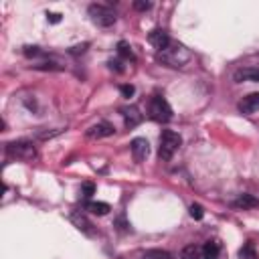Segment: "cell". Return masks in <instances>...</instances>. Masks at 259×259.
I'll list each match as a JSON object with an SVG mask.
<instances>
[{"label": "cell", "instance_id": "3957f363", "mask_svg": "<svg viewBox=\"0 0 259 259\" xmlns=\"http://www.w3.org/2000/svg\"><path fill=\"white\" fill-rule=\"evenodd\" d=\"M6 152H8L10 158H18V160H24V162H30V160L36 158V148L28 140H18V142L6 144Z\"/></svg>", "mask_w": 259, "mask_h": 259}, {"label": "cell", "instance_id": "d4e9b609", "mask_svg": "<svg viewBox=\"0 0 259 259\" xmlns=\"http://www.w3.org/2000/svg\"><path fill=\"white\" fill-rule=\"evenodd\" d=\"M47 18H49V22H59V20H61V14L51 12V14H47Z\"/></svg>", "mask_w": 259, "mask_h": 259}, {"label": "cell", "instance_id": "52a82bcc", "mask_svg": "<svg viewBox=\"0 0 259 259\" xmlns=\"http://www.w3.org/2000/svg\"><path fill=\"white\" fill-rule=\"evenodd\" d=\"M148 40H150V45L160 53V51H164L172 40H170V36H168V32L164 30V28H154L150 34H148Z\"/></svg>", "mask_w": 259, "mask_h": 259}, {"label": "cell", "instance_id": "e0dca14e", "mask_svg": "<svg viewBox=\"0 0 259 259\" xmlns=\"http://www.w3.org/2000/svg\"><path fill=\"white\" fill-rule=\"evenodd\" d=\"M142 259H172V255L168 251H164V249H148L142 255Z\"/></svg>", "mask_w": 259, "mask_h": 259}, {"label": "cell", "instance_id": "484cf974", "mask_svg": "<svg viewBox=\"0 0 259 259\" xmlns=\"http://www.w3.org/2000/svg\"><path fill=\"white\" fill-rule=\"evenodd\" d=\"M109 67H111V69H115V71H123V67H121V63H119V61H109Z\"/></svg>", "mask_w": 259, "mask_h": 259}, {"label": "cell", "instance_id": "30bf717a", "mask_svg": "<svg viewBox=\"0 0 259 259\" xmlns=\"http://www.w3.org/2000/svg\"><path fill=\"white\" fill-rule=\"evenodd\" d=\"M259 109V93H249L239 101V111L241 113H255Z\"/></svg>", "mask_w": 259, "mask_h": 259}, {"label": "cell", "instance_id": "44dd1931", "mask_svg": "<svg viewBox=\"0 0 259 259\" xmlns=\"http://www.w3.org/2000/svg\"><path fill=\"white\" fill-rule=\"evenodd\" d=\"M24 55L26 57H38V55H42V51L38 47H24Z\"/></svg>", "mask_w": 259, "mask_h": 259}, {"label": "cell", "instance_id": "9c48e42d", "mask_svg": "<svg viewBox=\"0 0 259 259\" xmlns=\"http://www.w3.org/2000/svg\"><path fill=\"white\" fill-rule=\"evenodd\" d=\"M121 111V117H123V123H125V127H136L142 119H144V115L140 113V109L138 107H134V105H130V107H121L119 109Z\"/></svg>", "mask_w": 259, "mask_h": 259}, {"label": "cell", "instance_id": "7402d4cb", "mask_svg": "<svg viewBox=\"0 0 259 259\" xmlns=\"http://www.w3.org/2000/svg\"><path fill=\"white\" fill-rule=\"evenodd\" d=\"M119 89H121L123 97H132V95H134V91H136V89H134V85H121Z\"/></svg>", "mask_w": 259, "mask_h": 259}, {"label": "cell", "instance_id": "8fae6325", "mask_svg": "<svg viewBox=\"0 0 259 259\" xmlns=\"http://www.w3.org/2000/svg\"><path fill=\"white\" fill-rule=\"evenodd\" d=\"M71 221H73V223H75V227H77L79 231H83L85 235H89V237H93V235H95L93 225L87 221V217H85L83 212H79V210H77V212H73V214H71Z\"/></svg>", "mask_w": 259, "mask_h": 259}, {"label": "cell", "instance_id": "6da1fadb", "mask_svg": "<svg viewBox=\"0 0 259 259\" xmlns=\"http://www.w3.org/2000/svg\"><path fill=\"white\" fill-rule=\"evenodd\" d=\"M158 61L168 65V67H184L188 61H190V51L184 47V45H178V42H170L164 51L158 53Z\"/></svg>", "mask_w": 259, "mask_h": 259}, {"label": "cell", "instance_id": "cb8c5ba5", "mask_svg": "<svg viewBox=\"0 0 259 259\" xmlns=\"http://www.w3.org/2000/svg\"><path fill=\"white\" fill-rule=\"evenodd\" d=\"M134 8H136V10H150L152 4H150V2H134Z\"/></svg>", "mask_w": 259, "mask_h": 259}, {"label": "cell", "instance_id": "4fadbf2b", "mask_svg": "<svg viewBox=\"0 0 259 259\" xmlns=\"http://www.w3.org/2000/svg\"><path fill=\"white\" fill-rule=\"evenodd\" d=\"M235 81H237V83H243V81L259 83V69H257V67H245V69H239V71L235 73Z\"/></svg>", "mask_w": 259, "mask_h": 259}, {"label": "cell", "instance_id": "5b68a950", "mask_svg": "<svg viewBox=\"0 0 259 259\" xmlns=\"http://www.w3.org/2000/svg\"><path fill=\"white\" fill-rule=\"evenodd\" d=\"M87 12H89V16H91V20H93V24H97V26H103V28H107V26H111L113 22H115V12L109 8V6H105V4H91L89 8H87Z\"/></svg>", "mask_w": 259, "mask_h": 259}, {"label": "cell", "instance_id": "7c38bea8", "mask_svg": "<svg viewBox=\"0 0 259 259\" xmlns=\"http://www.w3.org/2000/svg\"><path fill=\"white\" fill-rule=\"evenodd\" d=\"M233 206H235V208H243V210L257 208V206H259V198H255L253 194H239V196L233 200Z\"/></svg>", "mask_w": 259, "mask_h": 259}, {"label": "cell", "instance_id": "7a4b0ae2", "mask_svg": "<svg viewBox=\"0 0 259 259\" xmlns=\"http://www.w3.org/2000/svg\"><path fill=\"white\" fill-rule=\"evenodd\" d=\"M148 115L158 123H166L172 119V107L162 95H154L148 103Z\"/></svg>", "mask_w": 259, "mask_h": 259}, {"label": "cell", "instance_id": "d6986e66", "mask_svg": "<svg viewBox=\"0 0 259 259\" xmlns=\"http://www.w3.org/2000/svg\"><path fill=\"white\" fill-rule=\"evenodd\" d=\"M190 217L196 219V221H200L204 217V208L200 204H190Z\"/></svg>", "mask_w": 259, "mask_h": 259}, {"label": "cell", "instance_id": "5bb4252c", "mask_svg": "<svg viewBox=\"0 0 259 259\" xmlns=\"http://www.w3.org/2000/svg\"><path fill=\"white\" fill-rule=\"evenodd\" d=\"M180 259H206L202 245H186L180 253Z\"/></svg>", "mask_w": 259, "mask_h": 259}, {"label": "cell", "instance_id": "ac0fdd59", "mask_svg": "<svg viewBox=\"0 0 259 259\" xmlns=\"http://www.w3.org/2000/svg\"><path fill=\"white\" fill-rule=\"evenodd\" d=\"M239 257H241V259H257V251H255L253 243H245V245L239 249Z\"/></svg>", "mask_w": 259, "mask_h": 259}, {"label": "cell", "instance_id": "ba28073f", "mask_svg": "<svg viewBox=\"0 0 259 259\" xmlns=\"http://www.w3.org/2000/svg\"><path fill=\"white\" fill-rule=\"evenodd\" d=\"M113 132H115V127H113L111 123H107V121H99V123L91 125V127L85 132V136H87V138H91V140H99V138L113 136Z\"/></svg>", "mask_w": 259, "mask_h": 259}, {"label": "cell", "instance_id": "603a6c76", "mask_svg": "<svg viewBox=\"0 0 259 259\" xmlns=\"http://www.w3.org/2000/svg\"><path fill=\"white\" fill-rule=\"evenodd\" d=\"M93 192H95V186H93L91 182H85V184H83V194H85V196H91Z\"/></svg>", "mask_w": 259, "mask_h": 259}, {"label": "cell", "instance_id": "ffe728a7", "mask_svg": "<svg viewBox=\"0 0 259 259\" xmlns=\"http://www.w3.org/2000/svg\"><path fill=\"white\" fill-rule=\"evenodd\" d=\"M117 53H119L121 57H125V59H134V55H132V49H130L125 42H119V45H117Z\"/></svg>", "mask_w": 259, "mask_h": 259}, {"label": "cell", "instance_id": "8992f818", "mask_svg": "<svg viewBox=\"0 0 259 259\" xmlns=\"http://www.w3.org/2000/svg\"><path fill=\"white\" fill-rule=\"evenodd\" d=\"M130 150H132V156L136 162H144L150 154V144L146 138H134L130 144Z\"/></svg>", "mask_w": 259, "mask_h": 259}, {"label": "cell", "instance_id": "2e32d148", "mask_svg": "<svg viewBox=\"0 0 259 259\" xmlns=\"http://www.w3.org/2000/svg\"><path fill=\"white\" fill-rule=\"evenodd\" d=\"M202 249H204V257H206V259H219L221 247H219L217 241H206V243L202 245Z\"/></svg>", "mask_w": 259, "mask_h": 259}, {"label": "cell", "instance_id": "277c9868", "mask_svg": "<svg viewBox=\"0 0 259 259\" xmlns=\"http://www.w3.org/2000/svg\"><path fill=\"white\" fill-rule=\"evenodd\" d=\"M180 144H182V138H180L176 132L164 130L162 136H160V150H158L160 158H162V160H170V158L174 156V152L180 148Z\"/></svg>", "mask_w": 259, "mask_h": 259}, {"label": "cell", "instance_id": "9a60e30c", "mask_svg": "<svg viewBox=\"0 0 259 259\" xmlns=\"http://www.w3.org/2000/svg\"><path fill=\"white\" fill-rule=\"evenodd\" d=\"M85 208H87L89 212L97 214V217H103V214H107V212L111 210V206H109L107 202H101V200H91V202L85 204Z\"/></svg>", "mask_w": 259, "mask_h": 259}]
</instances>
